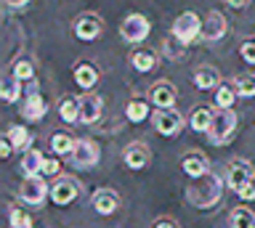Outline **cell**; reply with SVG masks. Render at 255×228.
Segmentation results:
<instances>
[{
    "label": "cell",
    "mask_w": 255,
    "mask_h": 228,
    "mask_svg": "<svg viewBox=\"0 0 255 228\" xmlns=\"http://www.w3.org/2000/svg\"><path fill=\"white\" fill-rule=\"evenodd\" d=\"M186 196H189V202L199 210L213 207V204L221 202V178L215 175V172H207V175L197 178L194 183L189 186Z\"/></svg>",
    "instance_id": "cell-1"
},
{
    "label": "cell",
    "mask_w": 255,
    "mask_h": 228,
    "mask_svg": "<svg viewBox=\"0 0 255 228\" xmlns=\"http://www.w3.org/2000/svg\"><path fill=\"white\" fill-rule=\"evenodd\" d=\"M237 125H239V117L234 109H213V122H210V130L205 133L207 141H210L213 146H226L231 144V138H234L237 133Z\"/></svg>",
    "instance_id": "cell-2"
},
{
    "label": "cell",
    "mask_w": 255,
    "mask_h": 228,
    "mask_svg": "<svg viewBox=\"0 0 255 228\" xmlns=\"http://www.w3.org/2000/svg\"><path fill=\"white\" fill-rule=\"evenodd\" d=\"M170 32L181 45H191L194 40L202 37V19H199L194 11H183L181 16H175Z\"/></svg>",
    "instance_id": "cell-3"
},
{
    "label": "cell",
    "mask_w": 255,
    "mask_h": 228,
    "mask_svg": "<svg viewBox=\"0 0 255 228\" xmlns=\"http://www.w3.org/2000/svg\"><path fill=\"white\" fill-rule=\"evenodd\" d=\"M149 32H151V21L143 13H128L123 19V24H120V37L125 43H133V45L143 43L149 37Z\"/></svg>",
    "instance_id": "cell-4"
},
{
    "label": "cell",
    "mask_w": 255,
    "mask_h": 228,
    "mask_svg": "<svg viewBox=\"0 0 255 228\" xmlns=\"http://www.w3.org/2000/svg\"><path fill=\"white\" fill-rule=\"evenodd\" d=\"M51 196V188H48L45 178H24L19 186V202L27 204V207H43V202Z\"/></svg>",
    "instance_id": "cell-5"
},
{
    "label": "cell",
    "mask_w": 255,
    "mask_h": 228,
    "mask_svg": "<svg viewBox=\"0 0 255 228\" xmlns=\"http://www.w3.org/2000/svg\"><path fill=\"white\" fill-rule=\"evenodd\" d=\"M151 125H154V130L159 136L175 138L183 128H186V120H183V114L175 112V109H157V112L151 114Z\"/></svg>",
    "instance_id": "cell-6"
},
{
    "label": "cell",
    "mask_w": 255,
    "mask_h": 228,
    "mask_svg": "<svg viewBox=\"0 0 255 228\" xmlns=\"http://www.w3.org/2000/svg\"><path fill=\"white\" fill-rule=\"evenodd\" d=\"M99 156H101V149H99V144H96L93 138H77L69 162L75 164L77 170H91V167L99 164Z\"/></svg>",
    "instance_id": "cell-7"
},
{
    "label": "cell",
    "mask_w": 255,
    "mask_h": 228,
    "mask_svg": "<svg viewBox=\"0 0 255 228\" xmlns=\"http://www.w3.org/2000/svg\"><path fill=\"white\" fill-rule=\"evenodd\" d=\"M75 37L77 40H83V43H93V40H99L101 37V32H104V21H101V16L99 13H83V16H77V21H75Z\"/></svg>",
    "instance_id": "cell-8"
},
{
    "label": "cell",
    "mask_w": 255,
    "mask_h": 228,
    "mask_svg": "<svg viewBox=\"0 0 255 228\" xmlns=\"http://www.w3.org/2000/svg\"><path fill=\"white\" fill-rule=\"evenodd\" d=\"M80 191H83L80 180L64 175V178H59V180L51 186V202L59 204V207H67V204H72V202L80 196Z\"/></svg>",
    "instance_id": "cell-9"
},
{
    "label": "cell",
    "mask_w": 255,
    "mask_h": 228,
    "mask_svg": "<svg viewBox=\"0 0 255 228\" xmlns=\"http://www.w3.org/2000/svg\"><path fill=\"white\" fill-rule=\"evenodd\" d=\"M45 114H48V104H45V98L37 93V85H32V88L27 90V96H24L21 117H24L27 122H40Z\"/></svg>",
    "instance_id": "cell-10"
},
{
    "label": "cell",
    "mask_w": 255,
    "mask_h": 228,
    "mask_svg": "<svg viewBox=\"0 0 255 228\" xmlns=\"http://www.w3.org/2000/svg\"><path fill=\"white\" fill-rule=\"evenodd\" d=\"M223 178H226V186L237 191L239 186H245L250 178H255V167L247 159H231L226 164V175Z\"/></svg>",
    "instance_id": "cell-11"
},
{
    "label": "cell",
    "mask_w": 255,
    "mask_h": 228,
    "mask_svg": "<svg viewBox=\"0 0 255 228\" xmlns=\"http://www.w3.org/2000/svg\"><path fill=\"white\" fill-rule=\"evenodd\" d=\"M123 162H125L128 170H143L151 162V149L143 144V141H133V144L125 146Z\"/></svg>",
    "instance_id": "cell-12"
},
{
    "label": "cell",
    "mask_w": 255,
    "mask_h": 228,
    "mask_svg": "<svg viewBox=\"0 0 255 228\" xmlns=\"http://www.w3.org/2000/svg\"><path fill=\"white\" fill-rule=\"evenodd\" d=\"M104 114V98L96 93H83L80 96V122L83 125H96Z\"/></svg>",
    "instance_id": "cell-13"
},
{
    "label": "cell",
    "mask_w": 255,
    "mask_h": 228,
    "mask_svg": "<svg viewBox=\"0 0 255 228\" xmlns=\"http://www.w3.org/2000/svg\"><path fill=\"white\" fill-rule=\"evenodd\" d=\"M91 204L99 215H115L120 210V194L115 188H96L91 196Z\"/></svg>",
    "instance_id": "cell-14"
},
{
    "label": "cell",
    "mask_w": 255,
    "mask_h": 228,
    "mask_svg": "<svg viewBox=\"0 0 255 228\" xmlns=\"http://www.w3.org/2000/svg\"><path fill=\"white\" fill-rule=\"evenodd\" d=\"M229 32V21H226V16H223L221 11H210L205 16V21H202V40H207V43H215V40H221L223 35Z\"/></svg>",
    "instance_id": "cell-15"
},
{
    "label": "cell",
    "mask_w": 255,
    "mask_h": 228,
    "mask_svg": "<svg viewBox=\"0 0 255 228\" xmlns=\"http://www.w3.org/2000/svg\"><path fill=\"white\" fill-rule=\"evenodd\" d=\"M72 77H75V85L80 90H91V88L99 85L101 72H99V67H96L93 61H80V64L75 67V72H72Z\"/></svg>",
    "instance_id": "cell-16"
},
{
    "label": "cell",
    "mask_w": 255,
    "mask_h": 228,
    "mask_svg": "<svg viewBox=\"0 0 255 228\" xmlns=\"http://www.w3.org/2000/svg\"><path fill=\"white\" fill-rule=\"evenodd\" d=\"M181 170L186 172L191 180H197V178H202L210 172V162H207V156L202 152H186L181 159Z\"/></svg>",
    "instance_id": "cell-17"
},
{
    "label": "cell",
    "mask_w": 255,
    "mask_h": 228,
    "mask_svg": "<svg viewBox=\"0 0 255 228\" xmlns=\"http://www.w3.org/2000/svg\"><path fill=\"white\" fill-rule=\"evenodd\" d=\"M175 98H178V90L170 82H157L154 88L149 90V101L157 109H175Z\"/></svg>",
    "instance_id": "cell-18"
},
{
    "label": "cell",
    "mask_w": 255,
    "mask_h": 228,
    "mask_svg": "<svg viewBox=\"0 0 255 228\" xmlns=\"http://www.w3.org/2000/svg\"><path fill=\"white\" fill-rule=\"evenodd\" d=\"M191 82H194V88H199V90H215V88L221 85V72H218L215 67L202 64V67L194 69V75H191Z\"/></svg>",
    "instance_id": "cell-19"
},
{
    "label": "cell",
    "mask_w": 255,
    "mask_h": 228,
    "mask_svg": "<svg viewBox=\"0 0 255 228\" xmlns=\"http://www.w3.org/2000/svg\"><path fill=\"white\" fill-rule=\"evenodd\" d=\"M43 164H45V154L40 149H27L21 154V172L27 178H35V175H43Z\"/></svg>",
    "instance_id": "cell-20"
},
{
    "label": "cell",
    "mask_w": 255,
    "mask_h": 228,
    "mask_svg": "<svg viewBox=\"0 0 255 228\" xmlns=\"http://www.w3.org/2000/svg\"><path fill=\"white\" fill-rule=\"evenodd\" d=\"M75 144H77V138L72 136L69 130H56L53 136H51V152L56 156H72Z\"/></svg>",
    "instance_id": "cell-21"
},
{
    "label": "cell",
    "mask_w": 255,
    "mask_h": 228,
    "mask_svg": "<svg viewBox=\"0 0 255 228\" xmlns=\"http://www.w3.org/2000/svg\"><path fill=\"white\" fill-rule=\"evenodd\" d=\"M0 98L5 104H16L21 98V80H16L11 72H5L3 80H0Z\"/></svg>",
    "instance_id": "cell-22"
},
{
    "label": "cell",
    "mask_w": 255,
    "mask_h": 228,
    "mask_svg": "<svg viewBox=\"0 0 255 228\" xmlns=\"http://www.w3.org/2000/svg\"><path fill=\"white\" fill-rule=\"evenodd\" d=\"M5 138L11 141V146L16 152H27L32 149V133L24 128V125H11V128L5 130Z\"/></svg>",
    "instance_id": "cell-23"
},
{
    "label": "cell",
    "mask_w": 255,
    "mask_h": 228,
    "mask_svg": "<svg viewBox=\"0 0 255 228\" xmlns=\"http://www.w3.org/2000/svg\"><path fill=\"white\" fill-rule=\"evenodd\" d=\"M59 117L67 125H75L80 122V98L77 96H64L59 101Z\"/></svg>",
    "instance_id": "cell-24"
},
{
    "label": "cell",
    "mask_w": 255,
    "mask_h": 228,
    "mask_svg": "<svg viewBox=\"0 0 255 228\" xmlns=\"http://www.w3.org/2000/svg\"><path fill=\"white\" fill-rule=\"evenodd\" d=\"M210 122H213V109H207V106H194L191 109V117H189V128L191 130L207 133L210 130Z\"/></svg>",
    "instance_id": "cell-25"
},
{
    "label": "cell",
    "mask_w": 255,
    "mask_h": 228,
    "mask_svg": "<svg viewBox=\"0 0 255 228\" xmlns=\"http://www.w3.org/2000/svg\"><path fill=\"white\" fill-rule=\"evenodd\" d=\"M130 67L135 69V72H151V69L157 67V53H154V51H146V48L133 51Z\"/></svg>",
    "instance_id": "cell-26"
},
{
    "label": "cell",
    "mask_w": 255,
    "mask_h": 228,
    "mask_svg": "<svg viewBox=\"0 0 255 228\" xmlns=\"http://www.w3.org/2000/svg\"><path fill=\"white\" fill-rule=\"evenodd\" d=\"M237 88H234V82H221L218 88H215V106L218 109H231L234 106V101H237Z\"/></svg>",
    "instance_id": "cell-27"
},
{
    "label": "cell",
    "mask_w": 255,
    "mask_h": 228,
    "mask_svg": "<svg viewBox=\"0 0 255 228\" xmlns=\"http://www.w3.org/2000/svg\"><path fill=\"white\" fill-rule=\"evenodd\" d=\"M231 228H255V212L250 207H234L229 215Z\"/></svg>",
    "instance_id": "cell-28"
},
{
    "label": "cell",
    "mask_w": 255,
    "mask_h": 228,
    "mask_svg": "<svg viewBox=\"0 0 255 228\" xmlns=\"http://www.w3.org/2000/svg\"><path fill=\"white\" fill-rule=\"evenodd\" d=\"M125 114H128V120L130 122H143L149 117V104L146 101H141V98H130L128 101V106H125Z\"/></svg>",
    "instance_id": "cell-29"
},
{
    "label": "cell",
    "mask_w": 255,
    "mask_h": 228,
    "mask_svg": "<svg viewBox=\"0 0 255 228\" xmlns=\"http://www.w3.org/2000/svg\"><path fill=\"white\" fill-rule=\"evenodd\" d=\"M11 75L21 82H29V80H35V64L29 59H16L11 67Z\"/></svg>",
    "instance_id": "cell-30"
},
{
    "label": "cell",
    "mask_w": 255,
    "mask_h": 228,
    "mask_svg": "<svg viewBox=\"0 0 255 228\" xmlns=\"http://www.w3.org/2000/svg\"><path fill=\"white\" fill-rule=\"evenodd\" d=\"M234 88L242 98H255V75H239L234 80Z\"/></svg>",
    "instance_id": "cell-31"
},
{
    "label": "cell",
    "mask_w": 255,
    "mask_h": 228,
    "mask_svg": "<svg viewBox=\"0 0 255 228\" xmlns=\"http://www.w3.org/2000/svg\"><path fill=\"white\" fill-rule=\"evenodd\" d=\"M239 56H242L247 64H255V37H247L239 45Z\"/></svg>",
    "instance_id": "cell-32"
},
{
    "label": "cell",
    "mask_w": 255,
    "mask_h": 228,
    "mask_svg": "<svg viewBox=\"0 0 255 228\" xmlns=\"http://www.w3.org/2000/svg\"><path fill=\"white\" fill-rule=\"evenodd\" d=\"M237 196H239V199H245V202H255V178H250L245 186H239Z\"/></svg>",
    "instance_id": "cell-33"
},
{
    "label": "cell",
    "mask_w": 255,
    "mask_h": 228,
    "mask_svg": "<svg viewBox=\"0 0 255 228\" xmlns=\"http://www.w3.org/2000/svg\"><path fill=\"white\" fill-rule=\"evenodd\" d=\"M8 218H11V223H8V226H27V223H32L29 215H27V212H21L19 207L8 210Z\"/></svg>",
    "instance_id": "cell-34"
},
{
    "label": "cell",
    "mask_w": 255,
    "mask_h": 228,
    "mask_svg": "<svg viewBox=\"0 0 255 228\" xmlns=\"http://www.w3.org/2000/svg\"><path fill=\"white\" fill-rule=\"evenodd\" d=\"M61 164L59 159H53V156H45V164H43V175H59Z\"/></svg>",
    "instance_id": "cell-35"
},
{
    "label": "cell",
    "mask_w": 255,
    "mask_h": 228,
    "mask_svg": "<svg viewBox=\"0 0 255 228\" xmlns=\"http://www.w3.org/2000/svg\"><path fill=\"white\" fill-rule=\"evenodd\" d=\"M11 152H13L11 141L3 136V138H0V159H8V156H11Z\"/></svg>",
    "instance_id": "cell-36"
},
{
    "label": "cell",
    "mask_w": 255,
    "mask_h": 228,
    "mask_svg": "<svg viewBox=\"0 0 255 228\" xmlns=\"http://www.w3.org/2000/svg\"><path fill=\"white\" fill-rule=\"evenodd\" d=\"M27 3H29V0H3V5H5V8H11V11H19Z\"/></svg>",
    "instance_id": "cell-37"
},
{
    "label": "cell",
    "mask_w": 255,
    "mask_h": 228,
    "mask_svg": "<svg viewBox=\"0 0 255 228\" xmlns=\"http://www.w3.org/2000/svg\"><path fill=\"white\" fill-rule=\"evenodd\" d=\"M226 5H231V8H247L250 5V0H223Z\"/></svg>",
    "instance_id": "cell-38"
},
{
    "label": "cell",
    "mask_w": 255,
    "mask_h": 228,
    "mask_svg": "<svg viewBox=\"0 0 255 228\" xmlns=\"http://www.w3.org/2000/svg\"><path fill=\"white\" fill-rule=\"evenodd\" d=\"M151 228H178V226H175L173 220H167V218H159V220H157V223L151 226Z\"/></svg>",
    "instance_id": "cell-39"
},
{
    "label": "cell",
    "mask_w": 255,
    "mask_h": 228,
    "mask_svg": "<svg viewBox=\"0 0 255 228\" xmlns=\"http://www.w3.org/2000/svg\"><path fill=\"white\" fill-rule=\"evenodd\" d=\"M8 228H35L32 223H27V226H8Z\"/></svg>",
    "instance_id": "cell-40"
}]
</instances>
